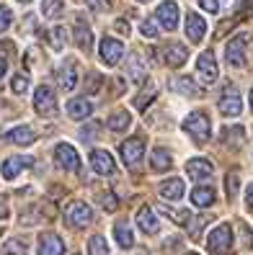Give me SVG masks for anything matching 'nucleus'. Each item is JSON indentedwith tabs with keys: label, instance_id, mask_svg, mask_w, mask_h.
Segmentation results:
<instances>
[{
	"label": "nucleus",
	"instance_id": "nucleus-27",
	"mask_svg": "<svg viewBox=\"0 0 253 255\" xmlns=\"http://www.w3.org/2000/svg\"><path fill=\"white\" fill-rule=\"evenodd\" d=\"M129 124H132L129 111H114V114L109 116V122H106V127H109L111 131H127Z\"/></svg>",
	"mask_w": 253,
	"mask_h": 255
},
{
	"label": "nucleus",
	"instance_id": "nucleus-34",
	"mask_svg": "<svg viewBox=\"0 0 253 255\" xmlns=\"http://www.w3.org/2000/svg\"><path fill=\"white\" fill-rule=\"evenodd\" d=\"M176 88H178V91H181L184 96H191V98H197V96L202 93L199 85L191 80V78H178V80H176Z\"/></svg>",
	"mask_w": 253,
	"mask_h": 255
},
{
	"label": "nucleus",
	"instance_id": "nucleus-30",
	"mask_svg": "<svg viewBox=\"0 0 253 255\" xmlns=\"http://www.w3.org/2000/svg\"><path fill=\"white\" fill-rule=\"evenodd\" d=\"M26 253H28V245L21 237H10L3 243V255H26Z\"/></svg>",
	"mask_w": 253,
	"mask_h": 255
},
{
	"label": "nucleus",
	"instance_id": "nucleus-29",
	"mask_svg": "<svg viewBox=\"0 0 253 255\" xmlns=\"http://www.w3.org/2000/svg\"><path fill=\"white\" fill-rule=\"evenodd\" d=\"M243 139H246V129L243 127H228V129H222V144L241 147Z\"/></svg>",
	"mask_w": 253,
	"mask_h": 255
},
{
	"label": "nucleus",
	"instance_id": "nucleus-18",
	"mask_svg": "<svg viewBox=\"0 0 253 255\" xmlns=\"http://www.w3.org/2000/svg\"><path fill=\"white\" fill-rule=\"evenodd\" d=\"M189 59V49L184 47V44H168V47H163V62H166L168 67H181L184 62Z\"/></svg>",
	"mask_w": 253,
	"mask_h": 255
},
{
	"label": "nucleus",
	"instance_id": "nucleus-7",
	"mask_svg": "<svg viewBox=\"0 0 253 255\" xmlns=\"http://www.w3.org/2000/svg\"><path fill=\"white\" fill-rule=\"evenodd\" d=\"M34 109L39 116H54L57 114V96L49 85H39L34 91Z\"/></svg>",
	"mask_w": 253,
	"mask_h": 255
},
{
	"label": "nucleus",
	"instance_id": "nucleus-32",
	"mask_svg": "<svg viewBox=\"0 0 253 255\" xmlns=\"http://www.w3.org/2000/svg\"><path fill=\"white\" fill-rule=\"evenodd\" d=\"M88 255H109V243L103 235H93L88 240Z\"/></svg>",
	"mask_w": 253,
	"mask_h": 255
},
{
	"label": "nucleus",
	"instance_id": "nucleus-43",
	"mask_svg": "<svg viewBox=\"0 0 253 255\" xmlns=\"http://www.w3.org/2000/svg\"><path fill=\"white\" fill-rule=\"evenodd\" d=\"M199 5H202L207 13H217V10H220V0H199Z\"/></svg>",
	"mask_w": 253,
	"mask_h": 255
},
{
	"label": "nucleus",
	"instance_id": "nucleus-51",
	"mask_svg": "<svg viewBox=\"0 0 253 255\" xmlns=\"http://www.w3.org/2000/svg\"><path fill=\"white\" fill-rule=\"evenodd\" d=\"M18 3H31V0H18Z\"/></svg>",
	"mask_w": 253,
	"mask_h": 255
},
{
	"label": "nucleus",
	"instance_id": "nucleus-35",
	"mask_svg": "<svg viewBox=\"0 0 253 255\" xmlns=\"http://www.w3.org/2000/svg\"><path fill=\"white\" fill-rule=\"evenodd\" d=\"M10 91L16 93V96H23L28 91V78L26 75H13V80H10Z\"/></svg>",
	"mask_w": 253,
	"mask_h": 255
},
{
	"label": "nucleus",
	"instance_id": "nucleus-38",
	"mask_svg": "<svg viewBox=\"0 0 253 255\" xmlns=\"http://www.w3.org/2000/svg\"><path fill=\"white\" fill-rule=\"evenodd\" d=\"M101 206L106 209V212H116V206H119V201H116V196L111 191H106V193H101Z\"/></svg>",
	"mask_w": 253,
	"mask_h": 255
},
{
	"label": "nucleus",
	"instance_id": "nucleus-3",
	"mask_svg": "<svg viewBox=\"0 0 253 255\" xmlns=\"http://www.w3.org/2000/svg\"><path fill=\"white\" fill-rule=\"evenodd\" d=\"M233 245V230L230 224H220V227H215L210 232V237H207V250H210L212 255H225Z\"/></svg>",
	"mask_w": 253,
	"mask_h": 255
},
{
	"label": "nucleus",
	"instance_id": "nucleus-36",
	"mask_svg": "<svg viewBox=\"0 0 253 255\" xmlns=\"http://www.w3.org/2000/svg\"><path fill=\"white\" fill-rule=\"evenodd\" d=\"M155 96H158V93L153 91V88H147L145 93H140V96L135 98V109H140V111H142V109H147V106H150V103L155 101Z\"/></svg>",
	"mask_w": 253,
	"mask_h": 255
},
{
	"label": "nucleus",
	"instance_id": "nucleus-45",
	"mask_svg": "<svg viewBox=\"0 0 253 255\" xmlns=\"http://www.w3.org/2000/svg\"><path fill=\"white\" fill-rule=\"evenodd\" d=\"M116 31H119V34H129V23H127L124 18H119V21H116Z\"/></svg>",
	"mask_w": 253,
	"mask_h": 255
},
{
	"label": "nucleus",
	"instance_id": "nucleus-47",
	"mask_svg": "<svg viewBox=\"0 0 253 255\" xmlns=\"http://www.w3.org/2000/svg\"><path fill=\"white\" fill-rule=\"evenodd\" d=\"M246 13H253V0H246L243 8H241V16H246Z\"/></svg>",
	"mask_w": 253,
	"mask_h": 255
},
{
	"label": "nucleus",
	"instance_id": "nucleus-12",
	"mask_svg": "<svg viewBox=\"0 0 253 255\" xmlns=\"http://www.w3.org/2000/svg\"><path fill=\"white\" fill-rule=\"evenodd\" d=\"M197 70H199L202 83H204V85H212V83L217 80V75H220L215 54H212V52H202L199 59H197Z\"/></svg>",
	"mask_w": 253,
	"mask_h": 255
},
{
	"label": "nucleus",
	"instance_id": "nucleus-8",
	"mask_svg": "<svg viewBox=\"0 0 253 255\" xmlns=\"http://www.w3.org/2000/svg\"><path fill=\"white\" fill-rule=\"evenodd\" d=\"M122 160L127 168H137L142 162V155H145V139L142 137H129L127 142H122Z\"/></svg>",
	"mask_w": 253,
	"mask_h": 255
},
{
	"label": "nucleus",
	"instance_id": "nucleus-42",
	"mask_svg": "<svg viewBox=\"0 0 253 255\" xmlns=\"http://www.w3.org/2000/svg\"><path fill=\"white\" fill-rule=\"evenodd\" d=\"M85 5L91 10H109L111 8V0H85Z\"/></svg>",
	"mask_w": 253,
	"mask_h": 255
},
{
	"label": "nucleus",
	"instance_id": "nucleus-13",
	"mask_svg": "<svg viewBox=\"0 0 253 255\" xmlns=\"http://www.w3.org/2000/svg\"><path fill=\"white\" fill-rule=\"evenodd\" d=\"M91 168L98 175H114L116 173V162L106 149H93L91 152Z\"/></svg>",
	"mask_w": 253,
	"mask_h": 255
},
{
	"label": "nucleus",
	"instance_id": "nucleus-48",
	"mask_svg": "<svg viewBox=\"0 0 253 255\" xmlns=\"http://www.w3.org/2000/svg\"><path fill=\"white\" fill-rule=\"evenodd\" d=\"M246 204H248V209H253V183H251V188L246 193Z\"/></svg>",
	"mask_w": 253,
	"mask_h": 255
},
{
	"label": "nucleus",
	"instance_id": "nucleus-1",
	"mask_svg": "<svg viewBox=\"0 0 253 255\" xmlns=\"http://www.w3.org/2000/svg\"><path fill=\"white\" fill-rule=\"evenodd\" d=\"M184 131H186L194 142L204 144L207 139L212 137V122H210V116H207L204 111H194V114H189V116L184 119Z\"/></svg>",
	"mask_w": 253,
	"mask_h": 255
},
{
	"label": "nucleus",
	"instance_id": "nucleus-31",
	"mask_svg": "<svg viewBox=\"0 0 253 255\" xmlns=\"http://www.w3.org/2000/svg\"><path fill=\"white\" fill-rule=\"evenodd\" d=\"M65 44H67V31H65V26H54L52 31H49V47H52L54 52H62Z\"/></svg>",
	"mask_w": 253,
	"mask_h": 255
},
{
	"label": "nucleus",
	"instance_id": "nucleus-44",
	"mask_svg": "<svg viewBox=\"0 0 253 255\" xmlns=\"http://www.w3.org/2000/svg\"><path fill=\"white\" fill-rule=\"evenodd\" d=\"M88 80H91V88H88V93H98V91H101V83H103V80H101V75L93 72Z\"/></svg>",
	"mask_w": 253,
	"mask_h": 255
},
{
	"label": "nucleus",
	"instance_id": "nucleus-11",
	"mask_svg": "<svg viewBox=\"0 0 253 255\" xmlns=\"http://www.w3.org/2000/svg\"><path fill=\"white\" fill-rule=\"evenodd\" d=\"M184 31H186V39L191 44H199L204 39V34H207V21L199 16V13L189 10L186 13V21H184Z\"/></svg>",
	"mask_w": 253,
	"mask_h": 255
},
{
	"label": "nucleus",
	"instance_id": "nucleus-20",
	"mask_svg": "<svg viewBox=\"0 0 253 255\" xmlns=\"http://www.w3.org/2000/svg\"><path fill=\"white\" fill-rule=\"evenodd\" d=\"M160 196L166 199V201H178L186 193V188H184V181L181 178H168L166 183H160Z\"/></svg>",
	"mask_w": 253,
	"mask_h": 255
},
{
	"label": "nucleus",
	"instance_id": "nucleus-2",
	"mask_svg": "<svg viewBox=\"0 0 253 255\" xmlns=\"http://www.w3.org/2000/svg\"><path fill=\"white\" fill-rule=\"evenodd\" d=\"M65 222L70 224L72 230H85L88 224L93 222V209L88 206L85 201H72L65 209Z\"/></svg>",
	"mask_w": 253,
	"mask_h": 255
},
{
	"label": "nucleus",
	"instance_id": "nucleus-5",
	"mask_svg": "<svg viewBox=\"0 0 253 255\" xmlns=\"http://www.w3.org/2000/svg\"><path fill=\"white\" fill-rule=\"evenodd\" d=\"M54 162H57V168H62L67 173H78L80 170V157L75 152V147L67 144V142H59L54 147Z\"/></svg>",
	"mask_w": 253,
	"mask_h": 255
},
{
	"label": "nucleus",
	"instance_id": "nucleus-9",
	"mask_svg": "<svg viewBox=\"0 0 253 255\" xmlns=\"http://www.w3.org/2000/svg\"><path fill=\"white\" fill-rule=\"evenodd\" d=\"M34 165V157L28 155H13V157H5L3 165H0V173H3L5 181H13L16 175H21L26 168H31Z\"/></svg>",
	"mask_w": 253,
	"mask_h": 255
},
{
	"label": "nucleus",
	"instance_id": "nucleus-39",
	"mask_svg": "<svg viewBox=\"0 0 253 255\" xmlns=\"http://www.w3.org/2000/svg\"><path fill=\"white\" fill-rule=\"evenodd\" d=\"M10 23H13V13H10V8H8V5H0V34H3Z\"/></svg>",
	"mask_w": 253,
	"mask_h": 255
},
{
	"label": "nucleus",
	"instance_id": "nucleus-26",
	"mask_svg": "<svg viewBox=\"0 0 253 255\" xmlns=\"http://www.w3.org/2000/svg\"><path fill=\"white\" fill-rule=\"evenodd\" d=\"M8 139L16 142V144H31V142L36 139V134H34L31 127H13V129L8 131Z\"/></svg>",
	"mask_w": 253,
	"mask_h": 255
},
{
	"label": "nucleus",
	"instance_id": "nucleus-10",
	"mask_svg": "<svg viewBox=\"0 0 253 255\" xmlns=\"http://www.w3.org/2000/svg\"><path fill=\"white\" fill-rule=\"evenodd\" d=\"M155 21L160 23V28H166V31H173L178 26V5L173 0H163L155 10Z\"/></svg>",
	"mask_w": 253,
	"mask_h": 255
},
{
	"label": "nucleus",
	"instance_id": "nucleus-17",
	"mask_svg": "<svg viewBox=\"0 0 253 255\" xmlns=\"http://www.w3.org/2000/svg\"><path fill=\"white\" fill-rule=\"evenodd\" d=\"M212 170H215V165L210 160H204V157H194V160L186 162V173H189L191 181H204V178H212Z\"/></svg>",
	"mask_w": 253,
	"mask_h": 255
},
{
	"label": "nucleus",
	"instance_id": "nucleus-15",
	"mask_svg": "<svg viewBox=\"0 0 253 255\" xmlns=\"http://www.w3.org/2000/svg\"><path fill=\"white\" fill-rule=\"evenodd\" d=\"M57 85L62 88V91H75L78 85V67L72 59H67V62L57 70Z\"/></svg>",
	"mask_w": 253,
	"mask_h": 255
},
{
	"label": "nucleus",
	"instance_id": "nucleus-37",
	"mask_svg": "<svg viewBox=\"0 0 253 255\" xmlns=\"http://www.w3.org/2000/svg\"><path fill=\"white\" fill-rule=\"evenodd\" d=\"M140 31H142V36L145 39H158V26H155V21H142V26H140Z\"/></svg>",
	"mask_w": 253,
	"mask_h": 255
},
{
	"label": "nucleus",
	"instance_id": "nucleus-6",
	"mask_svg": "<svg viewBox=\"0 0 253 255\" xmlns=\"http://www.w3.org/2000/svg\"><path fill=\"white\" fill-rule=\"evenodd\" d=\"M98 54H101V62L106 67H116L119 62H122V57H124V44L119 39H114V36H103Z\"/></svg>",
	"mask_w": 253,
	"mask_h": 255
},
{
	"label": "nucleus",
	"instance_id": "nucleus-22",
	"mask_svg": "<svg viewBox=\"0 0 253 255\" xmlns=\"http://www.w3.org/2000/svg\"><path fill=\"white\" fill-rule=\"evenodd\" d=\"M75 44H78V49H83V52H91V47H93V31L88 28V23H83V18H78L75 21Z\"/></svg>",
	"mask_w": 253,
	"mask_h": 255
},
{
	"label": "nucleus",
	"instance_id": "nucleus-14",
	"mask_svg": "<svg viewBox=\"0 0 253 255\" xmlns=\"http://www.w3.org/2000/svg\"><path fill=\"white\" fill-rule=\"evenodd\" d=\"M62 253H65V243L59 235L54 232L39 235V255H62Z\"/></svg>",
	"mask_w": 253,
	"mask_h": 255
},
{
	"label": "nucleus",
	"instance_id": "nucleus-52",
	"mask_svg": "<svg viewBox=\"0 0 253 255\" xmlns=\"http://www.w3.org/2000/svg\"><path fill=\"white\" fill-rule=\"evenodd\" d=\"M140 3H150V0H140Z\"/></svg>",
	"mask_w": 253,
	"mask_h": 255
},
{
	"label": "nucleus",
	"instance_id": "nucleus-21",
	"mask_svg": "<svg viewBox=\"0 0 253 255\" xmlns=\"http://www.w3.org/2000/svg\"><path fill=\"white\" fill-rule=\"evenodd\" d=\"M137 224H140V230H142L145 235H155V232L160 230V222H158V217H155V212H153L150 206H142V209H140Z\"/></svg>",
	"mask_w": 253,
	"mask_h": 255
},
{
	"label": "nucleus",
	"instance_id": "nucleus-4",
	"mask_svg": "<svg viewBox=\"0 0 253 255\" xmlns=\"http://www.w3.org/2000/svg\"><path fill=\"white\" fill-rule=\"evenodd\" d=\"M248 41H251L248 34H238V36H233V39L228 41V47H225V59H228L230 67H243V65H246Z\"/></svg>",
	"mask_w": 253,
	"mask_h": 255
},
{
	"label": "nucleus",
	"instance_id": "nucleus-23",
	"mask_svg": "<svg viewBox=\"0 0 253 255\" xmlns=\"http://www.w3.org/2000/svg\"><path fill=\"white\" fill-rule=\"evenodd\" d=\"M114 235H116V243H119V248H122V250L135 245V235H132V227H129L127 219H119L114 224Z\"/></svg>",
	"mask_w": 253,
	"mask_h": 255
},
{
	"label": "nucleus",
	"instance_id": "nucleus-24",
	"mask_svg": "<svg viewBox=\"0 0 253 255\" xmlns=\"http://www.w3.org/2000/svg\"><path fill=\"white\" fill-rule=\"evenodd\" d=\"M191 204L194 206H212L215 204V188L212 186H197L191 191Z\"/></svg>",
	"mask_w": 253,
	"mask_h": 255
},
{
	"label": "nucleus",
	"instance_id": "nucleus-19",
	"mask_svg": "<svg viewBox=\"0 0 253 255\" xmlns=\"http://www.w3.org/2000/svg\"><path fill=\"white\" fill-rule=\"evenodd\" d=\"M67 114L75 122H83V119H88L93 114V103L88 98H72V101H67Z\"/></svg>",
	"mask_w": 253,
	"mask_h": 255
},
{
	"label": "nucleus",
	"instance_id": "nucleus-33",
	"mask_svg": "<svg viewBox=\"0 0 253 255\" xmlns=\"http://www.w3.org/2000/svg\"><path fill=\"white\" fill-rule=\"evenodd\" d=\"M62 10H65L62 0H41V16L44 18H57Z\"/></svg>",
	"mask_w": 253,
	"mask_h": 255
},
{
	"label": "nucleus",
	"instance_id": "nucleus-40",
	"mask_svg": "<svg viewBox=\"0 0 253 255\" xmlns=\"http://www.w3.org/2000/svg\"><path fill=\"white\" fill-rule=\"evenodd\" d=\"M98 129H101V124H88V127H83V129H80V139H83V142H91L93 137H98Z\"/></svg>",
	"mask_w": 253,
	"mask_h": 255
},
{
	"label": "nucleus",
	"instance_id": "nucleus-46",
	"mask_svg": "<svg viewBox=\"0 0 253 255\" xmlns=\"http://www.w3.org/2000/svg\"><path fill=\"white\" fill-rule=\"evenodd\" d=\"M0 219H8V201L0 196Z\"/></svg>",
	"mask_w": 253,
	"mask_h": 255
},
{
	"label": "nucleus",
	"instance_id": "nucleus-16",
	"mask_svg": "<svg viewBox=\"0 0 253 255\" xmlns=\"http://www.w3.org/2000/svg\"><path fill=\"white\" fill-rule=\"evenodd\" d=\"M220 111L225 114V116H241V111H243V101H241V96L235 93V88H225V96L220 98Z\"/></svg>",
	"mask_w": 253,
	"mask_h": 255
},
{
	"label": "nucleus",
	"instance_id": "nucleus-41",
	"mask_svg": "<svg viewBox=\"0 0 253 255\" xmlns=\"http://www.w3.org/2000/svg\"><path fill=\"white\" fill-rule=\"evenodd\" d=\"M225 188H228V199L233 201L235 193H238V173H230V175L225 178Z\"/></svg>",
	"mask_w": 253,
	"mask_h": 255
},
{
	"label": "nucleus",
	"instance_id": "nucleus-28",
	"mask_svg": "<svg viewBox=\"0 0 253 255\" xmlns=\"http://www.w3.org/2000/svg\"><path fill=\"white\" fill-rule=\"evenodd\" d=\"M171 155L166 152L163 147H158V149H153V157H150V168L155 170V173H163V170H168L171 168Z\"/></svg>",
	"mask_w": 253,
	"mask_h": 255
},
{
	"label": "nucleus",
	"instance_id": "nucleus-50",
	"mask_svg": "<svg viewBox=\"0 0 253 255\" xmlns=\"http://www.w3.org/2000/svg\"><path fill=\"white\" fill-rule=\"evenodd\" d=\"M251 111H253V91H251Z\"/></svg>",
	"mask_w": 253,
	"mask_h": 255
},
{
	"label": "nucleus",
	"instance_id": "nucleus-25",
	"mask_svg": "<svg viewBox=\"0 0 253 255\" xmlns=\"http://www.w3.org/2000/svg\"><path fill=\"white\" fill-rule=\"evenodd\" d=\"M127 75H129V80H135V83H142V80L147 78V70H145L142 59H140L137 54H132V57L127 59Z\"/></svg>",
	"mask_w": 253,
	"mask_h": 255
},
{
	"label": "nucleus",
	"instance_id": "nucleus-49",
	"mask_svg": "<svg viewBox=\"0 0 253 255\" xmlns=\"http://www.w3.org/2000/svg\"><path fill=\"white\" fill-rule=\"evenodd\" d=\"M5 70H8V62H5V57L0 54V78H3V75H5Z\"/></svg>",
	"mask_w": 253,
	"mask_h": 255
}]
</instances>
